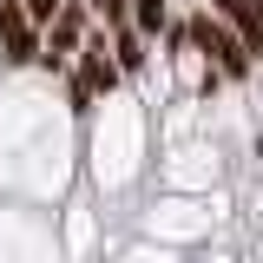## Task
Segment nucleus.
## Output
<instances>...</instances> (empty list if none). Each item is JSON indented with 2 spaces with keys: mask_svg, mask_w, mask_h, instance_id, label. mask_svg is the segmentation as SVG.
<instances>
[{
  "mask_svg": "<svg viewBox=\"0 0 263 263\" xmlns=\"http://www.w3.org/2000/svg\"><path fill=\"white\" fill-rule=\"evenodd\" d=\"M79 40H86V7H79V0H60V13L40 27V60H33V66L66 72V66H72V53H79Z\"/></svg>",
  "mask_w": 263,
  "mask_h": 263,
  "instance_id": "obj_2",
  "label": "nucleus"
},
{
  "mask_svg": "<svg viewBox=\"0 0 263 263\" xmlns=\"http://www.w3.org/2000/svg\"><path fill=\"white\" fill-rule=\"evenodd\" d=\"M125 13H132V27H138L145 40H152V46H158L164 20H171V7H164V0H125Z\"/></svg>",
  "mask_w": 263,
  "mask_h": 263,
  "instance_id": "obj_6",
  "label": "nucleus"
},
{
  "mask_svg": "<svg viewBox=\"0 0 263 263\" xmlns=\"http://www.w3.org/2000/svg\"><path fill=\"white\" fill-rule=\"evenodd\" d=\"M0 60L7 66H33L40 60V27L27 20L20 0H0Z\"/></svg>",
  "mask_w": 263,
  "mask_h": 263,
  "instance_id": "obj_4",
  "label": "nucleus"
},
{
  "mask_svg": "<svg viewBox=\"0 0 263 263\" xmlns=\"http://www.w3.org/2000/svg\"><path fill=\"white\" fill-rule=\"evenodd\" d=\"M20 7H27V20H33V27H46V20L60 13V0H20Z\"/></svg>",
  "mask_w": 263,
  "mask_h": 263,
  "instance_id": "obj_8",
  "label": "nucleus"
},
{
  "mask_svg": "<svg viewBox=\"0 0 263 263\" xmlns=\"http://www.w3.org/2000/svg\"><path fill=\"white\" fill-rule=\"evenodd\" d=\"M184 27H191V60H204L224 86H243V79L257 72V53H250V46H243V40H237V33L211 13V7H197Z\"/></svg>",
  "mask_w": 263,
  "mask_h": 263,
  "instance_id": "obj_1",
  "label": "nucleus"
},
{
  "mask_svg": "<svg viewBox=\"0 0 263 263\" xmlns=\"http://www.w3.org/2000/svg\"><path fill=\"white\" fill-rule=\"evenodd\" d=\"M105 46H112V60H119V72L125 79H138L145 66H152V40L132 27V20H119V27H105Z\"/></svg>",
  "mask_w": 263,
  "mask_h": 263,
  "instance_id": "obj_5",
  "label": "nucleus"
},
{
  "mask_svg": "<svg viewBox=\"0 0 263 263\" xmlns=\"http://www.w3.org/2000/svg\"><path fill=\"white\" fill-rule=\"evenodd\" d=\"M86 13H92V20H105V27L132 20V13H125V0H86Z\"/></svg>",
  "mask_w": 263,
  "mask_h": 263,
  "instance_id": "obj_7",
  "label": "nucleus"
},
{
  "mask_svg": "<svg viewBox=\"0 0 263 263\" xmlns=\"http://www.w3.org/2000/svg\"><path fill=\"white\" fill-rule=\"evenodd\" d=\"M72 72L86 79V92H92V99H112L119 86H125V72H119V60H112V46H105V33H99V27H86L79 53H72Z\"/></svg>",
  "mask_w": 263,
  "mask_h": 263,
  "instance_id": "obj_3",
  "label": "nucleus"
}]
</instances>
